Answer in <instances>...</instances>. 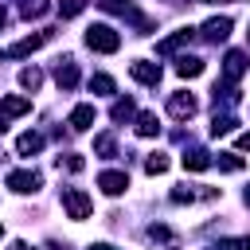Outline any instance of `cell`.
<instances>
[{
    "label": "cell",
    "instance_id": "9c48e42d",
    "mask_svg": "<svg viewBox=\"0 0 250 250\" xmlns=\"http://www.w3.org/2000/svg\"><path fill=\"white\" fill-rule=\"evenodd\" d=\"M94 117H98V109H94L90 102H82V105H74V109H70V129H74V133H82V129H90V125H94Z\"/></svg>",
    "mask_w": 250,
    "mask_h": 250
},
{
    "label": "cell",
    "instance_id": "d6a6232c",
    "mask_svg": "<svg viewBox=\"0 0 250 250\" xmlns=\"http://www.w3.org/2000/svg\"><path fill=\"white\" fill-rule=\"evenodd\" d=\"M90 250H113V246H105V242H98V246H90Z\"/></svg>",
    "mask_w": 250,
    "mask_h": 250
},
{
    "label": "cell",
    "instance_id": "44dd1931",
    "mask_svg": "<svg viewBox=\"0 0 250 250\" xmlns=\"http://www.w3.org/2000/svg\"><path fill=\"white\" fill-rule=\"evenodd\" d=\"M109 117H113V121H129V117H133V102H129V98H117L113 109H109Z\"/></svg>",
    "mask_w": 250,
    "mask_h": 250
},
{
    "label": "cell",
    "instance_id": "f1b7e54d",
    "mask_svg": "<svg viewBox=\"0 0 250 250\" xmlns=\"http://www.w3.org/2000/svg\"><path fill=\"white\" fill-rule=\"evenodd\" d=\"M168 234H172L168 227H148V238H168Z\"/></svg>",
    "mask_w": 250,
    "mask_h": 250
},
{
    "label": "cell",
    "instance_id": "74e56055",
    "mask_svg": "<svg viewBox=\"0 0 250 250\" xmlns=\"http://www.w3.org/2000/svg\"><path fill=\"white\" fill-rule=\"evenodd\" d=\"M172 250H176V246H172Z\"/></svg>",
    "mask_w": 250,
    "mask_h": 250
},
{
    "label": "cell",
    "instance_id": "52a82bcc",
    "mask_svg": "<svg viewBox=\"0 0 250 250\" xmlns=\"http://www.w3.org/2000/svg\"><path fill=\"white\" fill-rule=\"evenodd\" d=\"M129 70H133V78H137V82H145V86H156V82H160V66H156V62H148V59H137Z\"/></svg>",
    "mask_w": 250,
    "mask_h": 250
},
{
    "label": "cell",
    "instance_id": "83f0119b",
    "mask_svg": "<svg viewBox=\"0 0 250 250\" xmlns=\"http://www.w3.org/2000/svg\"><path fill=\"white\" fill-rule=\"evenodd\" d=\"M59 168H66V172H82V156L66 152V156H59Z\"/></svg>",
    "mask_w": 250,
    "mask_h": 250
},
{
    "label": "cell",
    "instance_id": "8d00e7d4",
    "mask_svg": "<svg viewBox=\"0 0 250 250\" xmlns=\"http://www.w3.org/2000/svg\"><path fill=\"white\" fill-rule=\"evenodd\" d=\"M0 234H4V227H0Z\"/></svg>",
    "mask_w": 250,
    "mask_h": 250
},
{
    "label": "cell",
    "instance_id": "4fadbf2b",
    "mask_svg": "<svg viewBox=\"0 0 250 250\" xmlns=\"http://www.w3.org/2000/svg\"><path fill=\"white\" fill-rule=\"evenodd\" d=\"M176 74H180V78H195V74H203V59H195V55H180V59H176Z\"/></svg>",
    "mask_w": 250,
    "mask_h": 250
},
{
    "label": "cell",
    "instance_id": "277c9868",
    "mask_svg": "<svg viewBox=\"0 0 250 250\" xmlns=\"http://www.w3.org/2000/svg\"><path fill=\"white\" fill-rule=\"evenodd\" d=\"M27 109H31V98L27 94H8L0 102V117H23Z\"/></svg>",
    "mask_w": 250,
    "mask_h": 250
},
{
    "label": "cell",
    "instance_id": "5b68a950",
    "mask_svg": "<svg viewBox=\"0 0 250 250\" xmlns=\"http://www.w3.org/2000/svg\"><path fill=\"white\" fill-rule=\"evenodd\" d=\"M227 35H230V16H215V20H207V23H203V39L223 43Z\"/></svg>",
    "mask_w": 250,
    "mask_h": 250
},
{
    "label": "cell",
    "instance_id": "d6986e66",
    "mask_svg": "<svg viewBox=\"0 0 250 250\" xmlns=\"http://www.w3.org/2000/svg\"><path fill=\"white\" fill-rule=\"evenodd\" d=\"M20 86H23V90H39V86H43V74H39L35 66H27V70H20Z\"/></svg>",
    "mask_w": 250,
    "mask_h": 250
},
{
    "label": "cell",
    "instance_id": "8fae6325",
    "mask_svg": "<svg viewBox=\"0 0 250 250\" xmlns=\"http://www.w3.org/2000/svg\"><path fill=\"white\" fill-rule=\"evenodd\" d=\"M191 35H195L191 27H180L176 35H168V39H160V43H156V55H172L176 47H184V43H191Z\"/></svg>",
    "mask_w": 250,
    "mask_h": 250
},
{
    "label": "cell",
    "instance_id": "ffe728a7",
    "mask_svg": "<svg viewBox=\"0 0 250 250\" xmlns=\"http://www.w3.org/2000/svg\"><path fill=\"white\" fill-rule=\"evenodd\" d=\"M90 90H94V94H113L117 86H113L109 74H90Z\"/></svg>",
    "mask_w": 250,
    "mask_h": 250
},
{
    "label": "cell",
    "instance_id": "ac0fdd59",
    "mask_svg": "<svg viewBox=\"0 0 250 250\" xmlns=\"http://www.w3.org/2000/svg\"><path fill=\"white\" fill-rule=\"evenodd\" d=\"M137 133H141V137H156V133H160L156 113H141V117H137Z\"/></svg>",
    "mask_w": 250,
    "mask_h": 250
},
{
    "label": "cell",
    "instance_id": "8992f818",
    "mask_svg": "<svg viewBox=\"0 0 250 250\" xmlns=\"http://www.w3.org/2000/svg\"><path fill=\"white\" fill-rule=\"evenodd\" d=\"M242 70H246V55H242V51H227V59H223V78H227V82H238Z\"/></svg>",
    "mask_w": 250,
    "mask_h": 250
},
{
    "label": "cell",
    "instance_id": "4316f807",
    "mask_svg": "<svg viewBox=\"0 0 250 250\" xmlns=\"http://www.w3.org/2000/svg\"><path fill=\"white\" fill-rule=\"evenodd\" d=\"M219 250H250V234L246 238H219Z\"/></svg>",
    "mask_w": 250,
    "mask_h": 250
},
{
    "label": "cell",
    "instance_id": "e0dca14e",
    "mask_svg": "<svg viewBox=\"0 0 250 250\" xmlns=\"http://www.w3.org/2000/svg\"><path fill=\"white\" fill-rule=\"evenodd\" d=\"M234 113H215V121H211V137H227V133H234Z\"/></svg>",
    "mask_w": 250,
    "mask_h": 250
},
{
    "label": "cell",
    "instance_id": "6da1fadb",
    "mask_svg": "<svg viewBox=\"0 0 250 250\" xmlns=\"http://www.w3.org/2000/svg\"><path fill=\"white\" fill-rule=\"evenodd\" d=\"M86 47L90 51H102V55H113L121 47V35L109 23H94V27H86Z\"/></svg>",
    "mask_w": 250,
    "mask_h": 250
},
{
    "label": "cell",
    "instance_id": "d590c367",
    "mask_svg": "<svg viewBox=\"0 0 250 250\" xmlns=\"http://www.w3.org/2000/svg\"><path fill=\"white\" fill-rule=\"evenodd\" d=\"M0 59H4V51H0Z\"/></svg>",
    "mask_w": 250,
    "mask_h": 250
},
{
    "label": "cell",
    "instance_id": "30bf717a",
    "mask_svg": "<svg viewBox=\"0 0 250 250\" xmlns=\"http://www.w3.org/2000/svg\"><path fill=\"white\" fill-rule=\"evenodd\" d=\"M98 188H102L105 195H121V191L129 188V176H125V172H102V176H98Z\"/></svg>",
    "mask_w": 250,
    "mask_h": 250
},
{
    "label": "cell",
    "instance_id": "f546056e",
    "mask_svg": "<svg viewBox=\"0 0 250 250\" xmlns=\"http://www.w3.org/2000/svg\"><path fill=\"white\" fill-rule=\"evenodd\" d=\"M238 148H242V152H250V133H242V137H238Z\"/></svg>",
    "mask_w": 250,
    "mask_h": 250
},
{
    "label": "cell",
    "instance_id": "d4e9b609",
    "mask_svg": "<svg viewBox=\"0 0 250 250\" xmlns=\"http://www.w3.org/2000/svg\"><path fill=\"white\" fill-rule=\"evenodd\" d=\"M20 12H23L27 20H39V16L47 12V0H23V4H20Z\"/></svg>",
    "mask_w": 250,
    "mask_h": 250
},
{
    "label": "cell",
    "instance_id": "4dcf8cb0",
    "mask_svg": "<svg viewBox=\"0 0 250 250\" xmlns=\"http://www.w3.org/2000/svg\"><path fill=\"white\" fill-rule=\"evenodd\" d=\"M8 250H35V246H27V242H12Z\"/></svg>",
    "mask_w": 250,
    "mask_h": 250
},
{
    "label": "cell",
    "instance_id": "484cf974",
    "mask_svg": "<svg viewBox=\"0 0 250 250\" xmlns=\"http://www.w3.org/2000/svg\"><path fill=\"white\" fill-rule=\"evenodd\" d=\"M86 8V0H59V12H62V20H70V16H78Z\"/></svg>",
    "mask_w": 250,
    "mask_h": 250
},
{
    "label": "cell",
    "instance_id": "7402d4cb",
    "mask_svg": "<svg viewBox=\"0 0 250 250\" xmlns=\"http://www.w3.org/2000/svg\"><path fill=\"white\" fill-rule=\"evenodd\" d=\"M94 152H102V156H117V141H113L109 133H102V137H94Z\"/></svg>",
    "mask_w": 250,
    "mask_h": 250
},
{
    "label": "cell",
    "instance_id": "7c38bea8",
    "mask_svg": "<svg viewBox=\"0 0 250 250\" xmlns=\"http://www.w3.org/2000/svg\"><path fill=\"white\" fill-rule=\"evenodd\" d=\"M55 82H59V90H74V82H78V66H74L70 59H62V62L55 66Z\"/></svg>",
    "mask_w": 250,
    "mask_h": 250
},
{
    "label": "cell",
    "instance_id": "7a4b0ae2",
    "mask_svg": "<svg viewBox=\"0 0 250 250\" xmlns=\"http://www.w3.org/2000/svg\"><path fill=\"white\" fill-rule=\"evenodd\" d=\"M62 207H66L70 219H86L94 211V203H90V195L82 188H62Z\"/></svg>",
    "mask_w": 250,
    "mask_h": 250
},
{
    "label": "cell",
    "instance_id": "9a60e30c",
    "mask_svg": "<svg viewBox=\"0 0 250 250\" xmlns=\"http://www.w3.org/2000/svg\"><path fill=\"white\" fill-rule=\"evenodd\" d=\"M184 168H188V172H203V168H211V152H203V148L184 152Z\"/></svg>",
    "mask_w": 250,
    "mask_h": 250
},
{
    "label": "cell",
    "instance_id": "3957f363",
    "mask_svg": "<svg viewBox=\"0 0 250 250\" xmlns=\"http://www.w3.org/2000/svg\"><path fill=\"white\" fill-rule=\"evenodd\" d=\"M8 188H12V191H20V195H27V191H39V172H31V168L8 172Z\"/></svg>",
    "mask_w": 250,
    "mask_h": 250
},
{
    "label": "cell",
    "instance_id": "5bb4252c",
    "mask_svg": "<svg viewBox=\"0 0 250 250\" xmlns=\"http://www.w3.org/2000/svg\"><path fill=\"white\" fill-rule=\"evenodd\" d=\"M43 39H47L43 31H39V35H27V39H20L16 47H8V55H12V59H20V55H31V51H39V47H43Z\"/></svg>",
    "mask_w": 250,
    "mask_h": 250
},
{
    "label": "cell",
    "instance_id": "ba28073f",
    "mask_svg": "<svg viewBox=\"0 0 250 250\" xmlns=\"http://www.w3.org/2000/svg\"><path fill=\"white\" fill-rule=\"evenodd\" d=\"M168 113H172V117H180V121H184V117H191V113H195V98H191V94H184V90H180V94H172V98H168Z\"/></svg>",
    "mask_w": 250,
    "mask_h": 250
},
{
    "label": "cell",
    "instance_id": "cb8c5ba5",
    "mask_svg": "<svg viewBox=\"0 0 250 250\" xmlns=\"http://www.w3.org/2000/svg\"><path fill=\"white\" fill-rule=\"evenodd\" d=\"M215 164H219L223 172H238V168H242V156H234V152H219Z\"/></svg>",
    "mask_w": 250,
    "mask_h": 250
},
{
    "label": "cell",
    "instance_id": "603a6c76",
    "mask_svg": "<svg viewBox=\"0 0 250 250\" xmlns=\"http://www.w3.org/2000/svg\"><path fill=\"white\" fill-rule=\"evenodd\" d=\"M145 172H148V176H160V172H168V156H164V152H152V156L145 160Z\"/></svg>",
    "mask_w": 250,
    "mask_h": 250
},
{
    "label": "cell",
    "instance_id": "2e32d148",
    "mask_svg": "<svg viewBox=\"0 0 250 250\" xmlns=\"http://www.w3.org/2000/svg\"><path fill=\"white\" fill-rule=\"evenodd\" d=\"M39 148H43V137H39V133H23V137L16 141V152H20V156H35Z\"/></svg>",
    "mask_w": 250,
    "mask_h": 250
},
{
    "label": "cell",
    "instance_id": "1f68e13d",
    "mask_svg": "<svg viewBox=\"0 0 250 250\" xmlns=\"http://www.w3.org/2000/svg\"><path fill=\"white\" fill-rule=\"evenodd\" d=\"M4 23H8V12H4V8H0V27H4Z\"/></svg>",
    "mask_w": 250,
    "mask_h": 250
},
{
    "label": "cell",
    "instance_id": "e575fe53",
    "mask_svg": "<svg viewBox=\"0 0 250 250\" xmlns=\"http://www.w3.org/2000/svg\"><path fill=\"white\" fill-rule=\"evenodd\" d=\"M246 207H250V188H246Z\"/></svg>",
    "mask_w": 250,
    "mask_h": 250
},
{
    "label": "cell",
    "instance_id": "836d02e7",
    "mask_svg": "<svg viewBox=\"0 0 250 250\" xmlns=\"http://www.w3.org/2000/svg\"><path fill=\"white\" fill-rule=\"evenodd\" d=\"M4 129H8V117H0V133H4Z\"/></svg>",
    "mask_w": 250,
    "mask_h": 250
}]
</instances>
